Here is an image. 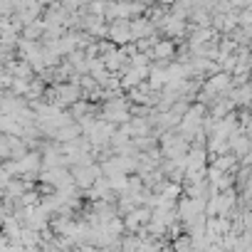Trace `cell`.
I'll use <instances>...</instances> for the list:
<instances>
[{
    "instance_id": "cell-1",
    "label": "cell",
    "mask_w": 252,
    "mask_h": 252,
    "mask_svg": "<svg viewBox=\"0 0 252 252\" xmlns=\"http://www.w3.org/2000/svg\"><path fill=\"white\" fill-rule=\"evenodd\" d=\"M109 40L114 45L126 47L134 42V35H131V20H116V23H109Z\"/></svg>"
},
{
    "instance_id": "cell-2",
    "label": "cell",
    "mask_w": 252,
    "mask_h": 252,
    "mask_svg": "<svg viewBox=\"0 0 252 252\" xmlns=\"http://www.w3.org/2000/svg\"><path fill=\"white\" fill-rule=\"evenodd\" d=\"M154 30H156V25L149 18H131V35H134L136 42L154 37Z\"/></svg>"
},
{
    "instance_id": "cell-3",
    "label": "cell",
    "mask_w": 252,
    "mask_h": 252,
    "mask_svg": "<svg viewBox=\"0 0 252 252\" xmlns=\"http://www.w3.org/2000/svg\"><path fill=\"white\" fill-rule=\"evenodd\" d=\"M151 60H156V62H176V42L173 40H158V45L151 52Z\"/></svg>"
},
{
    "instance_id": "cell-4",
    "label": "cell",
    "mask_w": 252,
    "mask_h": 252,
    "mask_svg": "<svg viewBox=\"0 0 252 252\" xmlns=\"http://www.w3.org/2000/svg\"><path fill=\"white\" fill-rule=\"evenodd\" d=\"M213 166H215V168H220L222 173H232V171H235V166H237V156H235V154L218 156V158L213 161Z\"/></svg>"
}]
</instances>
